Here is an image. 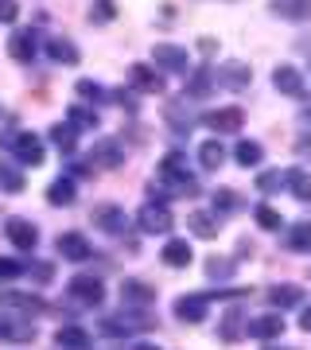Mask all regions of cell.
I'll return each mask as SVG.
<instances>
[{
  "mask_svg": "<svg viewBox=\"0 0 311 350\" xmlns=\"http://www.w3.org/2000/svg\"><path fill=\"white\" fill-rule=\"evenodd\" d=\"M152 327H156V319L144 308H124V312L101 319V335L121 338V335H137V331H152Z\"/></svg>",
  "mask_w": 311,
  "mask_h": 350,
  "instance_id": "6da1fadb",
  "label": "cell"
},
{
  "mask_svg": "<svg viewBox=\"0 0 311 350\" xmlns=\"http://www.w3.org/2000/svg\"><path fill=\"white\" fill-rule=\"evenodd\" d=\"M66 300L75 304V308H101V300H105V280L94 276V273L70 276V284H66Z\"/></svg>",
  "mask_w": 311,
  "mask_h": 350,
  "instance_id": "7a4b0ae2",
  "label": "cell"
},
{
  "mask_svg": "<svg viewBox=\"0 0 311 350\" xmlns=\"http://www.w3.org/2000/svg\"><path fill=\"white\" fill-rule=\"evenodd\" d=\"M4 148L12 152L24 167H39L43 156H47V148H43V140H39L36 133H12V137L4 140Z\"/></svg>",
  "mask_w": 311,
  "mask_h": 350,
  "instance_id": "3957f363",
  "label": "cell"
},
{
  "mask_svg": "<svg viewBox=\"0 0 311 350\" xmlns=\"http://www.w3.org/2000/svg\"><path fill=\"white\" fill-rule=\"evenodd\" d=\"M202 125L211 129V133H241V125H245V109L241 105H222V109H211L202 113Z\"/></svg>",
  "mask_w": 311,
  "mask_h": 350,
  "instance_id": "277c9868",
  "label": "cell"
},
{
  "mask_svg": "<svg viewBox=\"0 0 311 350\" xmlns=\"http://www.w3.org/2000/svg\"><path fill=\"white\" fill-rule=\"evenodd\" d=\"M124 163V144L117 137H101L94 140V148H90V167H105V172H113V167H121Z\"/></svg>",
  "mask_w": 311,
  "mask_h": 350,
  "instance_id": "5b68a950",
  "label": "cell"
},
{
  "mask_svg": "<svg viewBox=\"0 0 311 350\" xmlns=\"http://www.w3.org/2000/svg\"><path fill=\"white\" fill-rule=\"evenodd\" d=\"M94 226L105 230V234H113V238H124L129 234V214L117 202H101V206H94Z\"/></svg>",
  "mask_w": 311,
  "mask_h": 350,
  "instance_id": "8992f818",
  "label": "cell"
},
{
  "mask_svg": "<svg viewBox=\"0 0 311 350\" xmlns=\"http://www.w3.org/2000/svg\"><path fill=\"white\" fill-rule=\"evenodd\" d=\"M214 82L226 90H234V94H241V90H249V82H253V66L249 63H237V59H230V63H218V70H214Z\"/></svg>",
  "mask_w": 311,
  "mask_h": 350,
  "instance_id": "52a82bcc",
  "label": "cell"
},
{
  "mask_svg": "<svg viewBox=\"0 0 311 350\" xmlns=\"http://www.w3.org/2000/svg\"><path fill=\"white\" fill-rule=\"evenodd\" d=\"M0 308L20 312V315H27V319H31V315H47L51 312V308L39 300L36 292H12V288H4V292H0Z\"/></svg>",
  "mask_w": 311,
  "mask_h": 350,
  "instance_id": "ba28073f",
  "label": "cell"
},
{
  "mask_svg": "<svg viewBox=\"0 0 311 350\" xmlns=\"http://www.w3.org/2000/svg\"><path fill=\"white\" fill-rule=\"evenodd\" d=\"M152 66H156V70H167V75H187L191 59H187V51L175 47V43H156V51H152Z\"/></svg>",
  "mask_w": 311,
  "mask_h": 350,
  "instance_id": "9c48e42d",
  "label": "cell"
},
{
  "mask_svg": "<svg viewBox=\"0 0 311 350\" xmlns=\"http://www.w3.org/2000/svg\"><path fill=\"white\" fill-rule=\"evenodd\" d=\"M172 222L175 218H172V211H167L163 202H148V206H140V214H137V226L144 230V234H152V238H156V234H167Z\"/></svg>",
  "mask_w": 311,
  "mask_h": 350,
  "instance_id": "30bf717a",
  "label": "cell"
},
{
  "mask_svg": "<svg viewBox=\"0 0 311 350\" xmlns=\"http://www.w3.org/2000/svg\"><path fill=\"white\" fill-rule=\"evenodd\" d=\"M8 55H12L16 63H36V55H39V31L36 27H20V31H12V39H8Z\"/></svg>",
  "mask_w": 311,
  "mask_h": 350,
  "instance_id": "8fae6325",
  "label": "cell"
},
{
  "mask_svg": "<svg viewBox=\"0 0 311 350\" xmlns=\"http://www.w3.org/2000/svg\"><path fill=\"white\" fill-rule=\"evenodd\" d=\"M4 238L12 241L16 250L31 253L39 245V230H36V222H27V218H8V222H4Z\"/></svg>",
  "mask_w": 311,
  "mask_h": 350,
  "instance_id": "7c38bea8",
  "label": "cell"
},
{
  "mask_svg": "<svg viewBox=\"0 0 311 350\" xmlns=\"http://www.w3.org/2000/svg\"><path fill=\"white\" fill-rule=\"evenodd\" d=\"M245 331H249V338H261V342H273V338H280V331H284V315H280V312L253 315V319H245Z\"/></svg>",
  "mask_w": 311,
  "mask_h": 350,
  "instance_id": "4fadbf2b",
  "label": "cell"
},
{
  "mask_svg": "<svg viewBox=\"0 0 311 350\" xmlns=\"http://www.w3.org/2000/svg\"><path fill=\"white\" fill-rule=\"evenodd\" d=\"M121 300L124 308H152L156 304V288L148 284V280H121Z\"/></svg>",
  "mask_w": 311,
  "mask_h": 350,
  "instance_id": "5bb4252c",
  "label": "cell"
},
{
  "mask_svg": "<svg viewBox=\"0 0 311 350\" xmlns=\"http://www.w3.org/2000/svg\"><path fill=\"white\" fill-rule=\"evenodd\" d=\"M129 82H133L140 94H163V75L152 63H133L129 66Z\"/></svg>",
  "mask_w": 311,
  "mask_h": 350,
  "instance_id": "9a60e30c",
  "label": "cell"
},
{
  "mask_svg": "<svg viewBox=\"0 0 311 350\" xmlns=\"http://www.w3.org/2000/svg\"><path fill=\"white\" fill-rule=\"evenodd\" d=\"M273 86H276V94H284V98H303V94H308V90H303V75L288 63L273 70Z\"/></svg>",
  "mask_w": 311,
  "mask_h": 350,
  "instance_id": "2e32d148",
  "label": "cell"
},
{
  "mask_svg": "<svg viewBox=\"0 0 311 350\" xmlns=\"http://www.w3.org/2000/svg\"><path fill=\"white\" fill-rule=\"evenodd\" d=\"M59 253L66 257V261H86L90 253H94V245H90V238H82L78 230H66V234H59Z\"/></svg>",
  "mask_w": 311,
  "mask_h": 350,
  "instance_id": "e0dca14e",
  "label": "cell"
},
{
  "mask_svg": "<svg viewBox=\"0 0 311 350\" xmlns=\"http://www.w3.org/2000/svg\"><path fill=\"white\" fill-rule=\"evenodd\" d=\"M206 312H211L206 296H179V300H175V319H179V323H202Z\"/></svg>",
  "mask_w": 311,
  "mask_h": 350,
  "instance_id": "ac0fdd59",
  "label": "cell"
},
{
  "mask_svg": "<svg viewBox=\"0 0 311 350\" xmlns=\"http://www.w3.org/2000/svg\"><path fill=\"white\" fill-rule=\"evenodd\" d=\"M269 12L288 24H303V20H311V0H269Z\"/></svg>",
  "mask_w": 311,
  "mask_h": 350,
  "instance_id": "d6986e66",
  "label": "cell"
},
{
  "mask_svg": "<svg viewBox=\"0 0 311 350\" xmlns=\"http://www.w3.org/2000/svg\"><path fill=\"white\" fill-rule=\"evenodd\" d=\"M160 261L167 265V269H187V265L195 261V253H191V245H187V238H172V241H163V250H160Z\"/></svg>",
  "mask_w": 311,
  "mask_h": 350,
  "instance_id": "ffe728a7",
  "label": "cell"
},
{
  "mask_svg": "<svg viewBox=\"0 0 311 350\" xmlns=\"http://www.w3.org/2000/svg\"><path fill=\"white\" fill-rule=\"evenodd\" d=\"M218 226H222V218L218 214H211V211H191L187 214V230L195 234V238H218Z\"/></svg>",
  "mask_w": 311,
  "mask_h": 350,
  "instance_id": "44dd1931",
  "label": "cell"
},
{
  "mask_svg": "<svg viewBox=\"0 0 311 350\" xmlns=\"http://www.w3.org/2000/svg\"><path fill=\"white\" fill-rule=\"evenodd\" d=\"M47 55H51V63H59V66H78L82 63V51H78L70 39H62V36L47 39Z\"/></svg>",
  "mask_w": 311,
  "mask_h": 350,
  "instance_id": "7402d4cb",
  "label": "cell"
},
{
  "mask_svg": "<svg viewBox=\"0 0 311 350\" xmlns=\"http://www.w3.org/2000/svg\"><path fill=\"white\" fill-rule=\"evenodd\" d=\"M284 250L288 253H311V222H292L284 230Z\"/></svg>",
  "mask_w": 311,
  "mask_h": 350,
  "instance_id": "603a6c76",
  "label": "cell"
},
{
  "mask_svg": "<svg viewBox=\"0 0 311 350\" xmlns=\"http://www.w3.org/2000/svg\"><path fill=\"white\" fill-rule=\"evenodd\" d=\"M299 300H303V288H299V284H273V288H269V304H273L276 312L299 308Z\"/></svg>",
  "mask_w": 311,
  "mask_h": 350,
  "instance_id": "cb8c5ba5",
  "label": "cell"
},
{
  "mask_svg": "<svg viewBox=\"0 0 311 350\" xmlns=\"http://www.w3.org/2000/svg\"><path fill=\"white\" fill-rule=\"evenodd\" d=\"M0 338H8V342H36V327L27 323V319L0 315Z\"/></svg>",
  "mask_w": 311,
  "mask_h": 350,
  "instance_id": "d4e9b609",
  "label": "cell"
},
{
  "mask_svg": "<svg viewBox=\"0 0 311 350\" xmlns=\"http://www.w3.org/2000/svg\"><path fill=\"white\" fill-rule=\"evenodd\" d=\"M55 342H59L62 350H90V342H94V338H90V331L86 327H59V331H55Z\"/></svg>",
  "mask_w": 311,
  "mask_h": 350,
  "instance_id": "484cf974",
  "label": "cell"
},
{
  "mask_svg": "<svg viewBox=\"0 0 311 350\" xmlns=\"http://www.w3.org/2000/svg\"><path fill=\"white\" fill-rule=\"evenodd\" d=\"M75 195H78V183L70 179V175H62V179H55V183L47 187V202H51V206H70Z\"/></svg>",
  "mask_w": 311,
  "mask_h": 350,
  "instance_id": "4316f807",
  "label": "cell"
},
{
  "mask_svg": "<svg viewBox=\"0 0 311 350\" xmlns=\"http://www.w3.org/2000/svg\"><path fill=\"white\" fill-rule=\"evenodd\" d=\"M284 187L296 195L299 202H311V175L303 167H288L284 172Z\"/></svg>",
  "mask_w": 311,
  "mask_h": 350,
  "instance_id": "83f0119b",
  "label": "cell"
},
{
  "mask_svg": "<svg viewBox=\"0 0 311 350\" xmlns=\"http://www.w3.org/2000/svg\"><path fill=\"white\" fill-rule=\"evenodd\" d=\"M211 202H214V214H218V218H226V214H237L241 206H245V202H241V195H237V191H230V187H218V191L211 195Z\"/></svg>",
  "mask_w": 311,
  "mask_h": 350,
  "instance_id": "f1b7e54d",
  "label": "cell"
},
{
  "mask_svg": "<svg viewBox=\"0 0 311 350\" xmlns=\"http://www.w3.org/2000/svg\"><path fill=\"white\" fill-rule=\"evenodd\" d=\"M199 163L206 167V172H218V167L226 163V148L218 144V137H211V140L199 144Z\"/></svg>",
  "mask_w": 311,
  "mask_h": 350,
  "instance_id": "f546056e",
  "label": "cell"
},
{
  "mask_svg": "<svg viewBox=\"0 0 311 350\" xmlns=\"http://www.w3.org/2000/svg\"><path fill=\"white\" fill-rule=\"evenodd\" d=\"M218 335H222L226 342H237V338L245 335V315H241V308H230V312H226V319L218 323Z\"/></svg>",
  "mask_w": 311,
  "mask_h": 350,
  "instance_id": "4dcf8cb0",
  "label": "cell"
},
{
  "mask_svg": "<svg viewBox=\"0 0 311 350\" xmlns=\"http://www.w3.org/2000/svg\"><path fill=\"white\" fill-rule=\"evenodd\" d=\"M51 140L59 144L62 156H70V152L78 148V129L70 125V121H59V125H51Z\"/></svg>",
  "mask_w": 311,
  "mask_h": 350,
  "instance_id": "1f68e13d",
  "label": "cell"
},
{
  "mask_svg": "<svg viewBox=\"0 0 311 350\" xmlns=\"http://www.w3.org/2000/svg\"><path fill=\"white\" fill-rule=\"evenodd\" d=\"M179 175H191L187 172V156L183 152H167L156 167V179H179Z\"/></svg>",
  "mask_w": 311,
  "mask_h": 350,
  "instance_id": "d6a6232c",
  "label": "cell"
},
{
  "mask_svg": "<svg viewBox=\"0 0 311 350\" xmlns=\"http://www.w3.org/2000/svg\"><path fill=\"white\" fill-rule=\"evenodd\" d=\"M24 187H27V179L20 175V167H12V163H0V191H4V195H20Z\"/></svg>",
  "mask_w": 311,
  "mask_h": 350,
  "instance_id": "836d02e7",
  "label": "cell"
},
{
  "mask_svg": "<svg viewBox=\"0 0 311 350\" xmlns=\"http://www.w3.org/2000/svg\"><path fill=\"white\" fill-rule=\"evenodd\" d=\"M234 160L241 163V167H257V163L265 160V148L257 144V140H241V144H237V152H234Z\"/></svg>",
  "mask_w": 311,
  "mask_h": 350,
  "instance_id": "e575fe53",
  "label": "cell"
},
{
  "mask_svg": "<svg viewBox=\"0 0 311 350\" xmlns=\"http://www.w3.org/2000/svg\"><path fill=\"white\" fill-rule=\"evenodd\" d=\"M211 90H214V70H211V66H202V70H195V75H191V86H187V94H191V98H206Z\"/></svg>",
  "mask_w": 311,
  "mask_h": 350,
  "instance_id": "d590c367",
  "label": "cell"
},
{
  "mask_svg": "<svg viewBox=\"0 0 311 350\" xmlns=\"http://www.w3.org/2000/svg\"><path fill=\"white\" fill-rule=\"evenodd\" d=\"M253 218H257V226H261V230H280V226H284L280 211H276V206H269V202H257V206H253Z\"/></svg>",
  "mask_w": 311,
  "mask_h": 350,
  "instance_id": "8d00e7d4",
  "label": "cell"
},
{
  "mask_svg": "<svg viewBox=\"0 0 311 350\" xmlns=\"http://www.w3.org/2000/svg\"><path fill=\"white\" fill-rule=\"evenodd\" d=\"M66 121L75 129H98V113L86 109V105H70V109H66Z\"/></svg>",
  "mask_w": 311,
  "mask_h": 350,
  "instance_id": "74e56055",
  "label": "cell"
},
{
  "mask_svg": "<svg viewBox=\"0 0 311 350\" xmlns=\"http://www.w3.org/2000/svg\"><path fill=\"white\" fill-rule=\"evenodd\" d=\"M90 20H94V24L117 20V4H113V0H94V4H90Z\"/></svg>",
  "mask_w": 311,
  "mask_h": 350,
  "instance_id": "f35d334b",
  "label": "cell"
},
{
  "mask_svg": "<svg viewBox=\"0 0 311 350\" xmlns=\"http://www.w3.org/2000/svg\"><path fill=\"white\" fill-rule=\"evenodd\" d=\"M257 191H261V195H276V191H284V172L257 175Z\"/></svg>",
  "mask_w": 311,
  "mask_h": 350,
  "instance_id": "ab89813d",
  "label": "cell"
},
{
  "mask_svg": "<svg viewBox=\"0 0 311 350\" xmlns=\"http://www.w3.org/2000/svg\"><path fill=\"white\" fill-rule=\"evenodd\" d=\"M206 276H211V280H230V276H234V265L226 261V257H211V261H206Z\"/></svg>",
  "mask_w": 311,
  "mask_h": 350,
  "instance_id": "60d3db41",
  "label": "cell"
},
{
  "mask_svg": "<svg viewBox=\"0 0 311 350\" xmlns=\"http://www.w3.org/2000/svg\"><path fill=\"white\" fill-rule=\"evenodd\" d=\"M24 273H31L39 284H47V280H55V265H51V261H36V265H27Z\"/></svg>",
  "mask_w": 311,
  "mask_h": 350,
  "instance_id": "b9f144b4",
  "label": "cell"
},
{
  "mask_svg": "<svg viewBox=\"0 0 311 350\" xmlns=\"http://www.w3.org/2000/svg\"><path fill=\"white\" fill-rule=\"evenodd\" d=\"M24 273V265L12 261V257H0V280H16V276Z\"/></svg>",
  "mask_w": 311,
  "mask_h": 350,
  "instance_id": "7bdbcfd3",
  "label": "cell"
},
{
  "mask_svg": "<svg viewBox=\"0 0 311 350\" xmlns=\"http://www.w3.org/2000/svg\"><path fill=\"white\" fill-rule=\"evenodd\" d=\"M78 94H82V98H90V101H101V98H105V90H101L98 82H90V78H82V82H78Z\"/></svg>",
  "mask_w": 311,
  "mask_h": 350,
  "instance_id": "ee69618b",
  "label": "cell"
},
{
  "mask_svg": "<svg viewBox=\"0 0 311 350\" xmlns=\"http://www.w3.org/2000/svg\"><path fill=\"white\" fill-rule=\"evenodd\" d=\"M16 16H20V4L16 0H0V24H16Z\"/></svg>",
  "mask_w": 311,
  "mask_h": 350,
  "instance_id": "f6af8a7d",
  "label": "cell"
},
{
  "mask_svg": "<svg viewBox=\"0 0 311 350\" xmlns=\"http://www.w3.org/2000/svg\"><path fill=\"white\" fill-rule=\"evenodd\" d=\"M296 156H299V163H311V137H296Z\"/></svg>",
  "mask_w": 311,
  "mask_h": 350,
  "instance_id": "bcb514c9",
  "label": "cell"
},
{
  "mask_svg": "<svg viewBox=\"0 0 311 350\" xmlns=\"http://www.w3.org/2000/svg\"><path fill=\"white\" fill-rule=\"evenodd\" d=\"M299 327H303V331H311V308H303V312H299Z\"/></svg>",
  "mask_w": 311,
  "mask_h": 350,
  "instance_id": "7dc6e473",
  "label": "cell"
},
{
  "mask_svg": "<svg viewBox=\"0 0 311 350\" xmlns=\"http://www.w3.org/2000/svg\"><path fill=\"white\" fill-rule=\"evenodd\" d=\"M133 350H160V347H156V342H137Z\"/></svg>",
  "mask_w": 311,
  "mask_h": 350,
  "instance_id": "c3c4849f",
  "label": "cell"
},
{
  "mask_svg": "<svg viewBox=\"0 0 311 350\" xmlns=\"http://www.w3.org/2000/svg\"><path fill=\"white\" fill-rule=\"evenodd\" d=\"M303 117H311V98H308V105H303Z\"/></svg>",
  "mask_w": 311,
  "mask_h": 350,
  "instance_id": "681fc988",
  "label": "cell"
},
{
  "mask_svg": "<svg viewBox=\"0 0 311 350\" xmlns=\"http://www.w3.org/2000/svg\"><path fill=\"white\" fill-rule=\"evenodd\" d=\"M265 350H288V347H265Z\"/></svg>",
  "mask_w": 311,
  "mask_h": 350,
  "instance_id": "f907efd6",
  "label": "cell"
}]
</instances>
